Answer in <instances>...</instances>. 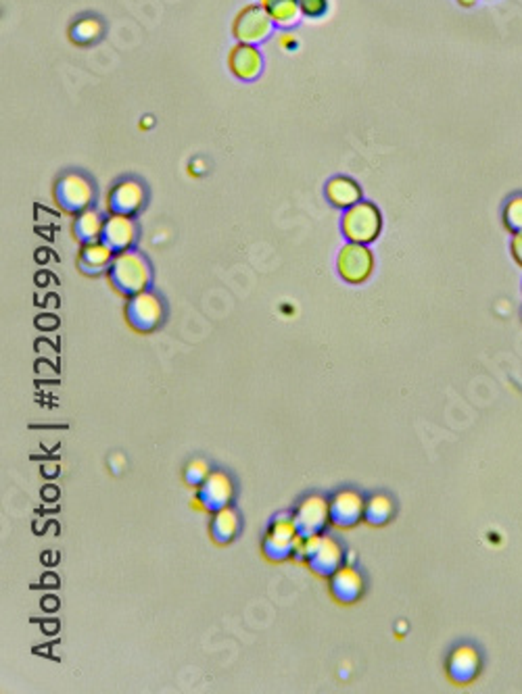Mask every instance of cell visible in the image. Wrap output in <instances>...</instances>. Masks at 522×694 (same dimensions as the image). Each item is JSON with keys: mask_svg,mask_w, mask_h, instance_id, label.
<instances>
[{"mask_svg": "<svg viewBox=\"0 0 522 694\" xmlns=\"http://www.w3.org/2000/svg\"><path fill=\"white\" fill-rule=\"evenodd\" d=\"M107 273L113 288L127 298L147 290L151 282L149 261L141 253L132 251V248L115 254Z\"/></svg>", "mask_w": 522, "mask_h": 694, "instance_id": "6da1fadb", "label": "cell"}, {"mask_svg": "<svg viewBox=\"0 0 522 694\" xmlns=\"http://www.w3.org/2000/svg\"><path fill=\"white\" fill-rule=\"evenodd\" d=\"M341 228L349 242L370 245V242L379 238L382 230V215L379 206L374 203H368V200H360V203L345 209Z\"/></svg>", "mask_w": 522, "mask_h": 694, "instance_id": "7a4b0ae2", "label": "cell"}, {"mask_svg": "<svg viewBox=\"0 0 522 694\" xmlns=\"http://www.w3.org/2000/svg\"><path fill=\"white\" fill-rule=\"evenodd\" d=\"M53 194L59 209L69 213V215H77V213L90 209L94 200V188L90 184V180L86 175L76 172L61 175L57 184H54Z\"/></svg>", "mask_w": 522, "mask_h": 694, "instance_id": "3957f363", "label": "cell"}, {"mask_svg": "<svg viewBox=\"0 0 522 694\" xmlns=\"http://www.w3.org/2000/svg\"><path fill=\"white\" fill-rule=\"evenodd\" d=\"M274 21L261 4L251 3L236 13L232 21V36L245 44H259L272 34Z\"/></svg>", "mask_w": 522, "mask_h": 694, "instance_id": "277c9868", "label": "cell"}, {"mask_svg": "<svg viewBox=\"0 0 522 694\" xmlns=\"http://www.w3.org/2000/svg\"><path fill=\"white\" fill-rule=\"evenodd\" d=\"M297 536H299V528H297L295 515L274 517L264 540V555L272 561H284V559L293 557Z\"/></svg>", "mask_w": 522, "mask_h": 694, "instance_id": "5b68a950", "label": "cell"}, {"mask_svg": "<svg viewBox=\"0 0 522 694\" xmlns=\"http://www.w3.org/2000/svg\"><path fill=\"white\" fill-rule=\"evenodd\" d=\"M127 324L135 327L136 332H153L163 321V303L153 292H138L130 296V303L126 307Z\"/></svg>", "mask_w": 522, "mask_h": 694, "instance_id": "8992f818", "label": "cell"}, {"mask_svg": "<svg viewBox=\"0 0 522 694\" xmlns=\"http://www.w3.org/2000/svg\"><path fill=\"white\" fill-rule=\"evenodd\" d=\"M337 270L341 278L349 284H362L370 278L374 270V257L368 245L360 242H349L341 248L337 259Z\"/></svg>", "mask_w": 522, "mask_h": 694, "instance_id": "52a82bcc", "label": "cell"}, {"mask_svg": "<svg viewBox=\"0 0 522 694\" xmlns=\"http://www.w3.org/2000/svg\"><path fill=\"white\" fill-rule=\"evenodd\" d=\"M144 188L136 180H121L107 194V211L109 215H127L135 217L144 206Z\"/></svg>", "mask_w": 522, "mask_h": 694, "instance_id": "ba28073f", "label": "cell"}, {"mask_svg": "<svg viewBox=\"0 0 522 694\" xmlns=\"http://www.w3.org/2000/svg\"><path fill=\"white\" fill-rule=\"evenodd\" d=\"M293 515L297 528H299V534H322V529L329 526L330 521V503L318 495H312L303 498Z\"/></svg>", "mask_w": 522, "mask_h": 694, "instance_id": "9c48e42d", "label": "cell"}, {"mask_svg": "<svg viewBox=\"0 0 522 694\" xmlns=\"http://www.w3.org/2000/svg\"><path fill=\"white\" fill-rule=\"evenodd\" d=\"M234 496V484L230 480L228 473L224 472H211L209 478L199 486V503L203 509L220 511L224 507H230V501Z\"/></svg>", "mask_w": 522, "mask_h": 694, "instance_id": "30bf717a", "label": "cell"}, {"mask_svg": "<svg viewBox=\"0 0 522 694\" xmlns=\"http://www.w3.org/2000/svg\"><path fill=\"white\" fill-rule=\"evenodd\" d=\"M330 521L338 528H354L363 520L366 513V501L360 492L341 490L330 498Z\"/></svg>", "mask_w": 522, "mask_h": 694, "instance_id": "8fae6325", "label": "cell"}, {"mask_svg": "<svg viewBox=\"0 0 522 694\" xmlns=\"http://www.w3.org/2000/svg\"><path fill=\"white\" fill-rule=\"evenodd\" d=\"M228 69L232 71V76L239 77V80L251 82L259 76L261 69H264V57H261V52L255 48V44L239 42V44L230 48L228 52Z\"/></svg>", "mask_w": 522, "mask_h": 694, "instance_id": "7c38bea8", "label": "cell"}, {"mask_svg": "<svg viewBox=\"0 0 522 694\" xmlns=\"http://www.w3.org/2000/svg\"><path fill=\"white\" fill-rule=\"evenodd\" d=\"M345 561V553L341 545L337 543L332 536H322L320 545L315 546L314 555L307 559V565L312 568L314 574L322 577H330L335 571L341 568Z\"/></svg>", "mask_w": 522, "mask_h": 694, "instance_id": "4fadbf2b", "label": "cell"}, {"mask_svg": "<svg viewBox=\"0 0 522 694\" xmlns=\"http://www.w3.org/2000/svg\"><path fill=\"white\" fill-rule=\"evenodd\" d=\"M136 240V223L127 215H109L102 228V242L115 253L130 251Z\"/></svg>", "mask_w": 522, "mask_h": 694, "instance_id": "5bb4252c", "label": "cell"}, {"mask_svg": "<svg viewBox=\"0 0 522 694\" xmlns=\"http://www.w3.org/2000/svg\"><path fill=\"white\" fill-rule=\"evenodd\" d=\"M330 593L338 602L351 605L363 594V577L360 571L351 565H341L335 574L330 576Z\"/></svg>", "mask_w": 522, "mask_h": 694, "instance_id": "9a60e30c", "label": "cell"}, {"mask_svg": "<svg viewBox=\"0 0 522 694\" xmlns=\"http://www.w3.org/2000/svg\"><path fill=\"white\" fill-rule=\"evenodd\" d=\"M481 669V657L472 647H458L449 657L447 672L455 684H469Z\"/></svg>", "mask_w": 522, "mask_h": 694, "instance_id": "2e32d148", "label": "cell"}, {"mask_svg": "<svg viewBox=\"0 0 522 694\" xmlns=\"http://www.w3.org/2000/svg\"><path fill=\"white\" fill-rule=\"evenodd\" d=\"M115 257V251L111 246H107L105 242H90V245H82V253L80 259H77V265L84 273L88 276H96V273L109 270L111 261Z\"/></svg>", "mask_w": 522, "mask_h": 694, "instance_id": "e0dca14e", "label": "cell"}, {"mask_svg": "<svg viewBox=\"0 0 522 694\" xmlns=\"http://www.w3.org/2000/svg\"><path fill=\"white\" fill-rule=\"evenodd\" d=\"M326 198L338 209H349L362 200V188L347 175H337L326 184Z\"/></svg>", "mask_w": 522, "mask_h": 694, "instance_id": "ac0fdd59", "label": "cell"}, {"mask_svg": "<svg viewBox=\"0 0 522 694\" xmlns=\"http://www.w3.org/2000/svg\"><path fill=\"white\" fill-rule=\"evenodd\" d=\"M74 236L80 245H90V242L102 240V228H105V219L99 211H94L93 206L86 211L74 215Z\"/></svg>", "mask_w": 522, "mask_h": 694, "instance_id": "d6986e66", "label": "cell"}, {"mask_svg": "<svg viewBox=\"0 0 522 694\" xmlns=\"http://www.w3.org/2000/svg\"><path fill=\"white\" fill-rule=\"evenodd\" d=\"M259 4L278 28H293L303 15L299 0H259Z\"/></svg>", "mask_w": 522, "mask_h": 694, "instance_id": "ffe728a7", "label": "cell"}, {"mask_svg": "<svg viewBox=\"0 0 522 694\" xmlns=\"http://www.w3.org/2000/svg\"><path fill=\"white\" fill-rule=\"evenodd\" d=\"M239 513L234 509L224 507L214 513V521H211V536H214L216 543L228 545L232 543L234 536L239 534Z\"/></svg>", "mask_w": 522, "mask_h": 694, "instance_id": "44dd1931", "label": "cell"}, {"mask_svg": "<svg viewBox=\"0 0 522 694\" xmlns=\"http://www.w3.org/2000/svg\"><path fill=\"white\" fill-rule=\"evenodd\" d=\"M102 36V23L96 17H84L69 28V40L77 46H88Z\"/></svg>", "mask_w": 522, "mask_h": 694, "instance_id": "7402d4cb", "label": "cell"}, {"mask_svg": "<svg viewBox=\"0 0 522 694\" xmlns=\"http://www.w3.org/2000/svg\"><path fill=\"white\" fill-rule=\"evenodd\" d=\"M393 513H396V507H393V501L385 495H374L366 501V513H363V520L372 526H385V523L391 520Z\"/></svg>", "mask_w": 522, "mask_h": 694, "instance_id": "603a6c76", "label": "cell"}, {"mask_svg": "<svg viewBox=\"0 0 522 694\" xmlns=\"http://www.w3.org/2000/svg\"><path fill=\"white\" fill-rule=\"evenodd\" d=\"M503 225L512 231V234H518L522 231V194H516L503 206Z\"/></svg>", "mask_w": 522, "mask_h": 694, "instance_id": "cb8c5ba5", "label": "cell"}, {"mask_svg": "<svg viewBox=\"0 0 522 694\" xmlns=\"http://www.w3.org/2000/svg\"><path fill=\"white\" fill-rule=\"evenodd\" d=\"M209 473L211 472H209L208 463H205L203 459H194V461L188 463V467L184 472V480L191 486H194V488H199V486H201L205 480L209 478Z\"/></svg>", "mask_w": 522, "mask_h": 694, "instance_id": "d4e9b609", "label": "cell"}, {"mask_svg": "<svg viewBox=\"0 0 522 694\" xmlns=\"http://www.w3.org/2000/svg\"><path fill=\"white\" fill-rule=\"evenodd\" d=\"M301 13L309 20H318L329 11V0H299Z\"/></svg>", "mask_w": 522, "mask_h": 694, "instance_id": "484cf974", "label": "cell"}, {"mask_svg": "<svg viewBox=\"0 0 522 694\" xmlns=\"http://www.w3.org/2000/svg\"><path fill=\"white\" fill-rule=\"evenodd\" d=\"M510 248H512L514 261L522 267V231H518V234H514L512 245H510Z\"/></svg>", "mask_w": 522, "mask_h": 694, "instance_id": "4316f807", "label": "cell"}, {"mask_svg": "<svg viewBox=\"0 0 522 694\" xmlns=\"http://www.w3.org/2000/svg\"><path fill=\"white\" fill-rule=\"evenodd\" d=\"M281 46L287 48V51H293L297 46V40L293 38V34H282L281 36Z\"/></svg>", "mask_w": 522, "mask_h": 694, "instance_id": "83f0119b", "label": "cell"}, {"mask_svg": "<svg viewBox=\"0 0 522 694\" xmlns=\"http://www.w3.org/2000/svg\"><path fill=\"white\" fill-rule=\"evenodd\" d=\"M458 3L462 4V7H475L477 0H458Z\"/></svg>", "mask_w": 522, "mask_h": 694, "instance_id": "f1b7e54d", "label": "cell"}]
</instances>
